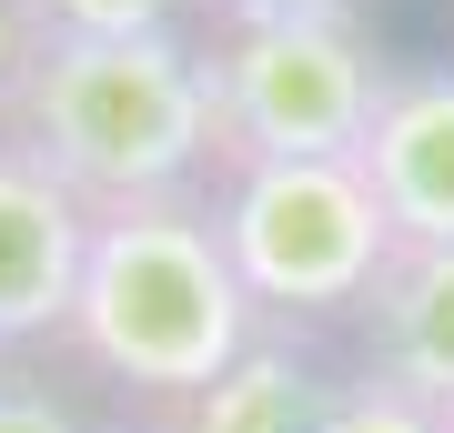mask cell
<instances>
[{"instance_id": "obj_1", "label": "cell", "mask_w": 454, "mask_h": 433, "mask_svg": "<svg viewBox=\"0 0 454 433\" xmlns=\"http://www.w3.org/2000/svg\"><path fill=\"white\" fill-rule=\"evenodd\" d=\"M0 151L41 161L91 212L202 192L223 131H212V61L192 31L131 41H31L20 81L0 91Z\"/></svg>"}, {"instance_id": "obj_2", "label": "cell", "mask_w": 454, "mask_h": 433, "mask_svg": "<svg viewBox=\"0 0 454 433\" xmlns=\"http://www.w3.org/2000/svg\"><path fill=\"white\" fill-rule=\"evenodd\" d=\"M253 333H262V313L232 273L223 232H212V192L91 212V252H82V292H71L61 343L101 383L182 414Z\"/></svg>"}, {"instance_id": "obj_3", "label": "cell", "mask_w": 454, "mask_h": 433, "mask_svg": "<svg viewBox=\"0 0 454 433\" xmlns=\"http://www.w3.org/2000/svg\"><path fill=\"white\" fill-rule=\"evenodd\" d=\"M202 192L262 322H354L373 273L394 262V232L354 161H223Z\"/></svg>"}, {"instance_id": "obj_4", "label": "cell", "mask_w": 454, "mask_h": 433, "mask_svg": "<svg viewBox=\"0 0 454 433\" xmlns=\"http://www.w3.org/2000/svg\"><path fill=\"white\" fill-rule=\"evenodd\" d=\"M212 61V131L223 161H354L394 61L354 11L313 20H232L202 41ZM212 161V172H223Z\"/></svg>"}, {"instance_id": "obj_5", "label": "cell", "mask_w": 454, "mask_h": 433, "mask_svg": "<svg viewBox=\"0 0 454 433\" xmlns=\"http://www.w3.org/2000/svg\"><path fill=\"white\" fill-rule=\"evenodd\" d=\"M354 172L394 242H454V61L394 71L373 101Z\"/></svg>"}, {"instance_id": "obj_6", "label": "cell", "mask_w": 454, "mask_h": 433, "mask_svg": "<svg viewBox=\"0 0 454 433\" xmlns=\"http://www.w3.org/2000/svg\"><path fill=\"white\" fill-rule=\"evenodd\" d=\"M91 252V202L61 192L41 161L0 151V353L20 343H61L71 292Z\"/></svg>"}, {"instance_id": "obj_7", "label": "cell", "mask_w": 454, "mask_h": 433, "mask_svg": "<svg viewBox=\"0 0 454 433\" xmlns=\"http://www.w3.org/2000/svg\"><path fill=\"white\" fill-rule=\"evenodd\" d=\"M354 333H364V373L454 414V242H394Z\"/></svg>"}, {"instance_id": "obj_8", "label": "cell", "mask_w": 454, "mask_h": 433, "mask_svg": "<svg viewBox=\"0 0 454 433\" xmlns=\"http://www.w3.org/2000/svg\"><path fill=\"white\" fill-rule=\"evenodd\" d=\"M333 383H343V373L313 353V333L262 322V333L212 373L172 423H182V433H313V423H324V403H333Z\"/></svg>"}, {"instance_id": "obj_9", "label": "cell", "mask_w": 454, "mask_h": 433, "mask_svg": "<svg viewBox=\"0 0 454 433\" xmlns=\"http://www.w3.org/2000/svg\"><path fill=\"white\" fill-rule=\"evenodd\" d=\"M31 41H131V31H182L192 0H20Z\"/></svg>"}, {"instance_id": "obj_10", "label": "cell", "mask_w": 454, "mask_h": 433, "mask_svg": "<svg viewBox=\"0 0 454 433\" xmlns=\"http://www.w3.org/2000/svg\"><path fill=\"white\" fill-rule=\"evenodd\" d=\"M313 433H454L444 414H434V403H414V393H394L384 383V373H343V383H333V403H324V423H313Z\"/></svg>"}, {"instance_id": "obj_11", "label": "cell", "mask_w": 454, "mask_h": 433, "mask_svg": "<svg viewBox=\"0 0 454 433\" xmlns=\"http://www.w3.org/2000/svg\"><path fill=\"white\" fill-rule=\"evenodd\" d=\"M0 433H91L41 373H0Z\"/></svg>"}, {"instance_id": "obj_12", "label": "cell", "mask_w": 454, "mask_h": 433, "mask_svg": "<svg viewBox=\"0 0 454 433\" xmlns=\"http://www.w3.org/2000/svg\"><path fill=\"white\" fill-rule=\"evenodd\" d=\"M212 31H232V20H313V11H354V0H192Z\"/></svg>"}, {"instance_id": "obj_13", "label": "cell", "mask_w": 454, "mask_h": 433, "mask_svg": "<svg viewBox=\"0 0 454 433\" xmlns=\"http://www.w3.org/2000/svg\"><path fill=\"white\" fill-rule=\"evenodd\" d=\"M20 61H31V11H20V0H0V91L20 81Z\"/></svg>"}, {"instance_id": "obj_14", "label": "cell", "mask_w": 454, "mask_h": 433, "mask_svg": "<svg viewBox=\"0 0 454 433\" xmlns=\"http://www.w3.org/2000/svg\"><path fill=\"white\" fill-rule=\"evenodd\" d=\"M142 433H182V423H142Z\"/></svg>"}, {"instance_id": "obj_15", "label": "cell", "mask_w": 454, "mask_h": 433, "mask_svg": "<svg viewBox=\"0 0 454 433\" xmlns=\"http://www.w3.org/2000/svg\"><path fill=\"white\" fill-rule=\"evenodd\" d=\"M444 423H454V414H444Z\"/></svg>"}]
</instances>
